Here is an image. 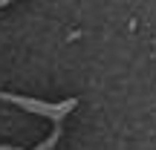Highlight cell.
<instances>
[{
    "label": "cell",
    "instance_id": "obj_2",
    "mask_svg": "<svg viewBox=\"0 0 156 150\" xmlns=\"http://www.w3.org/2000/svg\"><path fill=\"white\" fill-rule=\"evenodd\" d=\"M58 139H61V127H58V130H55V133H52V136H49V139H46L41 147H35V150H52V147L58 145Z\"/></svg>",
    "mask_w": 156,
    "mask_h": 150
},
{
    "label": "cell",
    "instance_id": "obj_1",
    "mask_svg": "<svg viewBox=\"0 0 156 150\" xmlns=\"http://www.w3.org/2000/svg\"><path fill=\"white\" fill-rule=\"evenodd\" d=\"M0 98L3 101H15V104L26 107V110H35V113H41V116H49V118H55V121H61V118L67 116L69 110H75V104H78L75 98H67L64 104H44V101H29V98H23V95H9V92H0Z\"/></svg>",
    "mask_w": 156,
    "mask_h": 150
},
{
    "label": "cell",
    "instance_id": "obj_3",
    "mask_svg": "<svg viewBox=\"0 0 156 150\" xmlns=\"http://www.w3.org/2000/svg\"><path fill=\"white\" fill-rule=\"evenodd\" d=\"M9 3H15V0H0V9H3V6H9Z\"/></svg>",
    "mask_w": 156,
    "mask_h": 150
}]
</instances>
